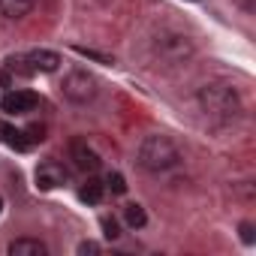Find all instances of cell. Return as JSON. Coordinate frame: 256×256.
Returning a JSON list of instances; mask_svg holds the SVG:
<instances>
[{"label": "cell", "instance_id": "8fae6325", "mask_svg": "<svg viewBox=\"0 0 256 256\" xmlns=\"http://www.w3.org/2000/svg\"><path fill=\"white\" fill-rule=\"evenodd\" d=\"M102 193H106V184L96 181V178H88V181L82 184V190H78V199L88 202V205H100V202H102Z\"/></svg>", "mask_w": 256, "mask_h": 256}, {"label": "cell", "instance_id": "6da1fadb", "mask_svg": "<svg viewBox=\"0 0 256 256\" xmlns=\"http://www.w3.org/2000/svg\"><path fill=\"white\" fill-rule=\"evenodd\" d=\"M178 160H181V154H178L175 142L166 136H148L139 145V166L145 172H166V169L178 166Z\"/></svg>", "mask_w": 256, "mask_h": 256}, {"label": "cell", "instance_id": "277c9868", "mask_svg": "<svg viewBox=\"0 0 256 256\" xmlns=\"http://www.w3.org/2000/svg\"><path fill=\"white\" fill-rule=\"evenodd\" d=\"M157 52H160V58L169 60V64H184V60L193 54V46L187 42V36L172 34V36H163V40L157 42Z\"/></svg>", "mask_w": 256, "mask_h": 256}, {"label": "cell", "instance_id": "ba28073f", "mask_svg": "<svg viewBox=\"0 0 256 256\" xmlns=\"http://www.w3.org/2000/svg\"><path fill=\"white\" fill-rule=\"evenodd\" d=\"M70 154H72V160H76V166H78L82 172L94 175V172L100 169V157H96V151L88 148L84 142H72V145H70Z\"/></svg>", "mask_w": 256, "mask_h": 256}, {"label": "cell", "instance_id": "30bf717a", "mask_svg": "<svg viewBox=\"0 0 256 256\" xmlns=\"http://www.w3.org/2000/svg\"><path fill=\"white\" fill-rule=\"evenodd\" d=\"M36 0H0V16L4 18H24L30 10H34Z\"/></svg>", "mask_w": 256, "mask_h": 256}, {"label": "cell", "instance_id": "5b68a950", "mask_svg": "<svg viewBox=\"0 0 256 256\" xmlns=\"http://www.w3.org/2000/svg\"><path fill=\"white\" fill-rule=\"evenodd\" d=\"M40 106V96L34 90H10L4 100H0V108L6 114H28Z\"/></svg>", "mask_w": 256, "mask_h": 256}, {"label": "cell", "instance_id": "5bb4252c", "mask_svg": "<svg viewBox=\"0 0 256 256\" xmlns=\"http://www.w3.org/2000/svg\"><path fill=\"white\" fill-rule=\"evenodd\" d=\"M106 187H108L112 193H118V196H120V193H126V181H124V175H120V172H112V175L106 178Z\"/></svg>", "mask_w": 256, "mask_h": 256}, {"label": "cell", "instance_id": "ac0fdd59", "mask_svg": "<svg viewBox=\"0 0 256 256\" xmlns=\"http://www.w3.org/2000/svg\"><path fill=\"white\" fill-rule=\"evenodd\" d=\"M241 238H244V244H253V241H256V235H253V223H241Z\"/></svg>", "mask_w": 256, "mask_h": 256}, {"label": "cell", "instance_id": "7a4b0ae2", "mask_svg": "<svg viewBox=\"0 0 256 256\" xmlns=\"http://www.w3.org/2000/svg\"><path fill=\"white\" fill-rule=\"evenodd\" d=\"M199 102L205 108V114L217 118V120H232L238 112H241V102H238V94L226 84H208L199 90Z\"/></svg>", "mask_w": 256, "mask_h": 256}, {"label": "cell", "instance_id": "52a82bcc", "mask_svg": "<svg viewBox=\"0 0 256 256\" xmlns=\"http://www.w3.org/2000/svg\"><path fill=\"white\" fill-rule=\"evenodd\" d=\"M24 64L30 66V72H54L60 66V54L52 48H34L24 54Z\"/></svg>", "mask_w": 256, "mask_h": 256}, {"label": "cell", "instance_id": "8992f818", "mask_svg": "<svg viewBox=\"0 0 256 256\" xmlns=\"http://www.w3.org/2000/svg\"><path fill=\"white\" fill-rule=\"evenodd\" d=\"M66 178H70V172H66L60 163H54V160H46V163L36 169V187H40V190H58V187L66 184Z\"/></svg>", "mask_w": 256, "mask_h": 256}, {"label": "cell", "instance_id": "2e32d148", "mask_svg": "<svg viewBox=\"0 0 256 256\" xmlns=\"http://www.w3.org/2000/svg\"><path fill=\"white\" fill-rule=\"evenodd\" d=\"M100 223H102V235H106L108 241H114V238L120 235V226H118V220H114V217H102Z\"/></svg>", "mask_w": 256, "mask_h": 256}, {"label": "cell", "instance_id": "7c38bea8", "mask_svg": "<svg viewBox=\"0 0 256 256\" xmlns=\"http://www.w3.org/2000/svg\"><path fill=\"white\" fill-rule=\"evenodd\" d=\"M0 133H4V142L10 145V148H16V151H28L30 148V142H28V136H24V130H12V126H0Z\"/></svg>", "mask_w": 256, "mask_h": 256}, {"label": "cell", "instance_id": "3957f363", "mask_svg": "<svg viewBox=\"0 0 256 256\" xmlns=\"http://www.w3.org/2000/svg\"><path fill=\"white\" fill-rule=\"evenodd\" d=\"M64 96L70 100V102H90L94 96H96V82H94V76H88V72H82V70H72L66 78H64Z\"/></svg>", "mask_w": 256, "mask_h": 256}, {"label": "cell", "instance_id": "d6986e66", "mask_svg": "<svg viewBox=\"0 0 256 256\" xmlns=\"http://www.w3.org/2000/svg\"><path fill=\"white\" fill-rule=\"evenodd\" d=\"M78 253H100V244L96 241H82L78 244Z\"/></svg>", "mask_w": 256, "mask_h": 256}, {"label": "cell", "instance_id": "ffe728a7", "mask_svg": "<svg viewBox=\"0 0 256 256\" xmlns=\"http://www.w3.org/2000/svg\"><path fill=\"white\" fill-rule=\"evenodd\" d=\"M0 208H4V199H0Z\"/></svg>", "mask_w": 256, "mask_h": 256}, {"label": "cell", "instance_id": "e0dca14e", "mask_svg": "<svg viewBox=\"0 0 256 256\" xmlns=\"http://www.w3.org/2000/svg\"><path fill=\"white\" fill-rule=\"evenodd\" d=\"M24 136H28V142H30V145H36V142H42V139H46V126L34 124V126H28V130H24Z\"/></svg>", "mask_w": 256, "mask_h": 256}, {"label": "cell", "instance_id": "9c48e42d", "mask_svg": "<svg viewBox=\"0 0 256 256\" xmlns=\"http://www.w3.org/2000/svg\"><path fill=\"white\" fill-rule=\"evenodd\" d=\"M46 250L48 247L40 238H18V241L10 244V253L12 256H46Z\"/></svg>", "mask_w": 256, "mask_h": 256}, {"label": "cell", "instance_id": "4fadbf2b", "mask_svg": "<svg viewBox=\"0 0 256 256\" xmlns=\"http://www.w3.org/2000/svg\"><path fill=\"white\" fill-rule=\"evenodd\" d=\"M124 220H126V226H130V229H142L145 223H148V217H145V208L142 205H126L124 208Z\"/></svg>", "mask_w": 256, "mask_h": 256}, {"label": "cell", "instance_id": "9a60e30c", "mask_svg": "<svg viewBox=\"0 0 256 256\" xmlns=\"http://www.w3.org/2000/svg\"><path fill=\"white\" fill-rule=\"evenodd\" d=\"M76 54H82V58H88V60H96V64H114L108 54H100V52H94V48H82V46H76Z\"/></svg>", "mask_w": 256, "mask_h": 256}]
</instances>
